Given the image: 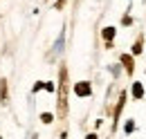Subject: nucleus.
<instances>
[{"mask_svg": "<svg viewBox=\"0 0 146 139\" xmlns=\"http://www.w3.org/2000/svg\"><path fill=\"white\" fill-rule=\"evenodd\" d=\"M119 61H121V65H124V70H126V74L133 76V72H135V56H133V54H121Z\"/></svg>", "mask_w": 146, "mask_h": 139, "instance_id": "2", "label": "nucleus"}, {"mask_svg": "<svg viewBox=\"0 0 146 139\" xmlns=\"http://www.w3.org/2000/svg\"><path fill=\"white\" fill-rule=\"evenodd\" d=\"M124 130H126V132H133V130H135V121H128Z\"/></svg>", "mask_w": 146, "mask_h": 139, "instance_id": "10", "label": "nucleus"}, {"mask_svg": "<svg viewBox=\"0 0 146 139\" xmlns=\"http://www.w3.org/2000/svg\"><path fill=\"white\" fill-rule=\"evenodd\" d=\"M115 34H117V29H115V27H104V29H101V36H104V40H106V43H112Z\"/></svg>", "mask_w": 146, "mask_h": 139, "instance_id": "7", "label": "nucleus"}, {"mask_svg": "<svg viewBox=\"0 0 146 139\" xmlns=\"http://www.w3.org/2000/svg\"><path fill=\"white\" fill-rule=\"evenodd\" d=\"M86 139H97V135H94V132H90V135H88Z\"/></svg>", "mask_w": 146, "mask_h": 139, "instance_id": "13", "label": "nucleus"}, {"mask_svg": "<svg viewBox=\"0 0 146 139\" xmlns=\"http://www.w3.org/2000/svg\"><path fill=\"white\" fill-rule=\"evenodd\" d=\"M130 94H133V99H135V101L144 99V85H142L139 81H135V83L130 85Z\"/></svg>", "mask_w": 146, "mask_h": 139, "instance_id": "5", "label": "nucleus"}, {"mask_svg": "<svg viewBox=\"0 0 146 139\" xmlns=\"http://www.w3.org/2000/svg\"><path fill=\"white\" fill-rule=\"evenodd\" d=\"M126 99H128V92H119V101L115 105V121H119L121 110H124V105H126Z\"/></svg>", "mask_w": 146, "mask_h": 139, "instance_id": "4", "label": "nucleus"}, {"mask_svg": "<svg viewBox=\"0 0 146 139\" xmlns=\"http://www.w3.org/2000/svg\"><path fill=\"white\" fill-rule=\"evenodd\" d=\"M56 115L58 119H65L68 115V68L61 65L58 70V87H56Z\"/></svg>", "mask_w": 146, "mask_h": 139, "instance_id": "1", "label": "nucleus"}, {"mask_svg": "<svg viewBox=\"0 0 146 139\" xmlns=\"http://www.w3.org/2000/svg\"><path fill=\"white\" fill-rule=\"evenodd\" d=\"M40 121L43 123H52L54 121V115H52V112H43V115H40Z\"/></svg>", "mask_w": 146, "mask_h": 139, "instance_id": "9", "label": "nucleus"}, {"mask_svg": "<svg viewBox=\"0 0 146 139\" xmlns=\"http://www.w3.org/2000/svg\"><path fill=\"white\" fill-rule=\"evenodd\" d=\"M142 52H144V36L139 34V36H137V40L133 43V50H130V54H133V56H139Z\"/></svg>", "mask_w": 146, "mask_h": 139, "instance_id": "6", "label": "nucleus"}, {"mask_svg": "<svg viewBox=\"0 0 146 139\" xmlns=\"http://www.w3.org/2000/svg\"><path fill=\"white\" fill-rule=\"evenodd\" d=\"M74 94L76 97H90L92 94V85L88 81H79L76 85H74Z\"/></svg>", "mask_w": 146, "mask_h": 139, "instance_id": "3", "label": "nucleus"}, {"mask_svg": "<svg viewBox=\"0 0 146 139\" xmlns=\"http://www.w3.org/2000/svg\"><path fill=\"white\" fill-rule=\"evenodd\" d=\"M65 7V0H56V9H63Z\"/></svg>", "mask_w": 146, "mask_h": 139, "instance_id": "12", "label": "nucleus"}, {"mask_svg": "<svg viewBox=\"0 0 146 139\" xmlns=\"http://www.w3.org/2000/svg\"><path fill=\"white\" fill-rule=\"evenodd\" d=\"M43 85H45V81H38L36 85H34V92H38V90H43Z\"/></svg>", "mask_w": 146, "mask_h": 139, "instance_id": "11", "label": "nucleus"}, {"mask_svg": "<svg viewBox=\"0 0 146 139\" xmlns=\"http://www.w3.org/2000/svg\"><path fill=\"white\" fill-rule=\"evenodd\" d=\"M0 101H7V79H0Z\"/></svg>", "mask_w": 146, "mask_h": 139, "instance_id": "8", "label": "nucleus"}]
</instances>
